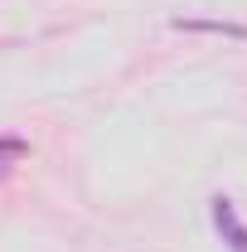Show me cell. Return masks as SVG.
I'll return each instance as SVG.
<instances>
[{
    "instance_id": "cell-1",
    "label": "cell",
    "mask_w": 247,
    "mask_h": 252,
    "mask_svg": "<svg viewBox=\"0 0 247 252\" xmlns=\"http://www.w3.org/2000/svg\"><path fill=\"white\" fill-rule=\"evenodd\" d=\"M209 214H214V228H218V238H223V248L228 252H247V223L238 219V204H233L228 194H214V199H209Z\"/></svg>"
},
{
    "instance_id": "cell-2",
    "label": "cell",
    "mask_w": 247,
    "mask_h": 252,
    "mask_svg": "<svg viewBox=\"0 0 247 252\" xmlns=\"http://www.w3.org/2000/svg\"><path fill=\"white\" fill-rule=\"evenodd\" d=\"M180 34H223V39H247V25L238 20H194V15H180V20H170Z\"/></svg>"
},
{
    "instance_id": "cell-3",
    "label": "cell",
    "mask_w": 247,
    "mask_h": 252,
    "mask_svg": "<svg viewBox=\"0 0 247 252\" xmlns=\"http://www.w3.org/2000/svg\"><path fill=\"white\" fill-rule=\"evenodd\" d=\"M30 156V141L25 136H0V180H10V170Z\"/></svg>"
}]
</instances>
